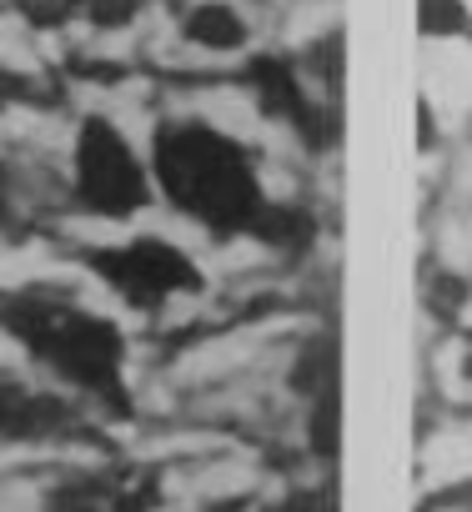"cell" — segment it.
Segmentation results:
<instances>
[{
    "mask_svg": "<svg viewBox=\"0 0 472 512\" xmlns=\"http://www.w3.org/2000/svg\"><path fill=\"white\" fill-rule=\"evenodd\" d=\"M76 201L101 221H126L151 201V166L106 116H86L71 151Z\"/></svg>",
    "mask_w": 472,
    "mask_h": 512,
    "instance_id": "cell-3",
    "label": "cell"
},
{
    "mask_svg": "<svg viewBox=\"0 0 472 512\" xmlns=\"http://www.w3.org/2000/svg\"><path fill=\"white\" fill-rule=\"evenodd\" d=\"M0 327L66 387L96 402H126V337L111 317L56 292H21L0 302Z\"/></svg>",
    "mask_w": 472,
    "mask_h": 512,
    "instance_id": "cell-2",
    "label": "cell"
},
{
    "mask_svg": "<svg viewBox=\"0 0 472 512\" xmlns=\"http://www.w3.org/2000/svg\"><path fill=\"white\" fill-rule=\"evenodd\" d=\"M422 31L437 41L462 36V31H472V6L467 0H422Z\"/></svg>",
    "mask_w": 472,
    "mask_h": 512,
    "instance_id": "cell-7",
    "label": "cell"
},
{
    "mask_svg": "<svg viewBox=\"0 0 472 512\" xmlns=\"http://www.w3.org/2000/svg\"><path fill=\"white\" fill-rule=\"evenodd\" d=\"M0 211H6V176H0Z\"/></svg>",
    "mask_w": 472,
    "mask_h": 512,
    "instance_id": "cell-9",
    "label": "cell"
},
{
    "mask_svg": "<svg viewBox=\"0 0 472 512\" xmlns=\"http://www.w3.org/2000/svg\"><path fill=\"white\" fill-rule=\"evenodd\" d=\"M181 36L196 46V51H211V56H231L252 41V26L247 16L231 6V0H196L181 16Z\"/></svg>",
    "mask_w": 472,
    "mask_h": 512,
    "instance_id": "cell-6",
    "label": "cell"
},
{
    "mask_svg": "<svg viewBox=\"0 0 472 512\" xmlns=\"http://www.w3.org/2000/svg\"><path fill=\"white\" fill-rule=\"evenodd\" d=\"M151 186L196 226L216 236H236L267 221L262 176L242 141L206 121H176L156 131L151 146Z\"/></svg>",
    "mask_w": 472,
    "mask_h": 512,
    "instance_id": "cell-1",
    "label": "cell"
},
{
    "mask_svg": "<svg viewBox=\"0 0 472 512\" xmlns=\"http://www.w3.org/2000/svg\"><path fill=\"white\" fill-rule=\"evenodd\" d=\"M0 302H6V297H0Z\"/></svg>",
    "mask_w": 472,
    "mask_h": 512,
    "instance_id": "cell-10",
    "label": "cell"
},
{
    "mask_svg": "<svg viewBox=\"0 0 472 512\" xmlns=\"http://www.w3.org/2000/svg\"><path fill=\"white\" fill-rule=\"evenodd\" d=\"M51 512H116V502L106 492H91V487H76V492H61L51 502Z\"/></svg>",
    "mask_w": 472,
    "mask_h": 512,
    "instance_id": "cell-8",
    "label": "cell"
},
{
    "mask_svg": "<svg viewBox=\"0 0 472 512\" xmlns=\"http://www.w3.org/2000/svg\"><path fill=\"white\" fill-rule=\"evenodd\" d=\"M86 262H91V272L121 302H131L141 312H156V307H166V302H176V297H186V292L201 287L196 262H191L181 246L161 241V236H136V241L96 246Z\"/></svg>",
    "mask_w": 472,
    "mask_h": 512,
    "instance_id": "cell-4",
    "label": "cell"
},
{
    "mask_svg": "<svg viewBox=\"0 0 472 512\" xmlns=\"http://www.w3.org/2000/svg\"><path fill=\"white\" fill-rule=\"evenodd\" d=\"M71 422H76V412L61 397L36 392L11 367H0V437L6 442H41V437L66 432Z\"/></svg>",
    "mask_w": 472,
    "mask_h": 512,
    "instance_id": "cell-5",
    "label": "cell"
}]
</instances>
